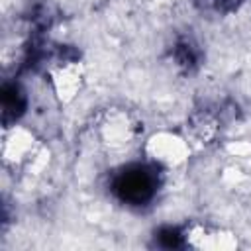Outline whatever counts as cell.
I'll return each instance as SVG.
<instances>
[{"instance_id": "1", "label": "cell", "mask_w": 251, "mask_h": 251, "mask_svg": "<svg viewBox=\"0 0 251 251\" xmlns=\"http://www.w3.org/2000/svg\"><path fill=\"white\" fill-rule=\"evenodd\" d=\"M114 190L124 202L141 204L153 196L155 176H153V173H149L141 167H131L118 175V178L114 182Z\"/></svg>"}, {"instance_id": "2", "label": "cell", "mask_w": 251, "mask_h": 251, "mask_svg": "<svg viewBox=\"0 0 251 251\" xmlns=\"http://www.w3.org/2000/svg\"><path fill=\"white\" fill-rule=\"evenodd\" d=\"M51 78H53L57 94L61 98H65V100L73 98L75 92L78 90V84H80V73H78V67L73 61H67L61 67L53 69L51 71Z\"/></svg>"}, {"instance_id": "3", "label": "cell", "mask_w": 251, "mask_h": 251, "mask_svg": "<svg viewBox=\"0 0 251 251\" xmlns=\"http://www.w3.org/2000/svg\"><path fill=\"white\" fill-rule=\"evenodd\" d=\"M186 147L180 139L171 137V135H159L151 141V155L155 161L159 163H167V165H175L178 161L184 159Z\"/></svg>"}, {"instance_id": "4", "label": "cell", "mask_w": 251, "mask_h": 251, "mask_svg": "<svg viewBox=\"0 0 251 251\" xmlns=\"http://www.w3.org/2000/svg\"><path fill=\"white\" fill-rule=\"evenodd\" d=\"M31 153V137L27 131L14 127L4 135V143H2V155L6 161H22Z\"/></svg>"}, {"instance_id": "5", "label": "cell", "mask_w": 251, "mask_h": 251, "mask_svg": "<svg viewBox=\"0 0 251 251\" xmlns=\"http://www.w3.org/2000/svg\"><path fill=\"white\" fill-rule=\"evenodd\" d=\"M131 124L127 120V116L116 112L114 116H110L104 124H102V137L110 147H120L124 143L129 141L131 137Z\"/></svg>"}]
</instances>
